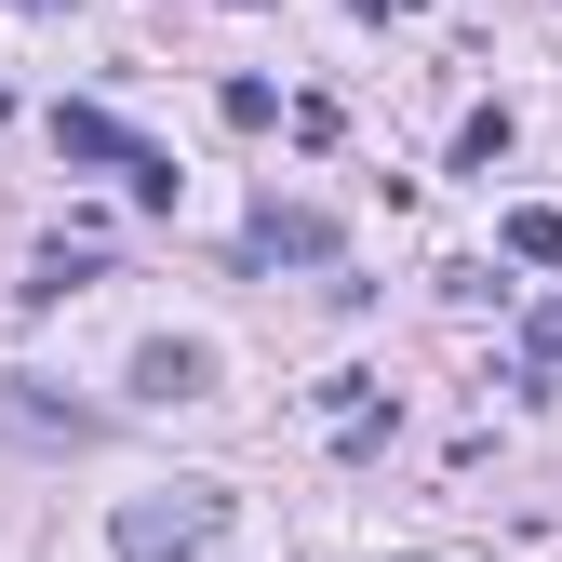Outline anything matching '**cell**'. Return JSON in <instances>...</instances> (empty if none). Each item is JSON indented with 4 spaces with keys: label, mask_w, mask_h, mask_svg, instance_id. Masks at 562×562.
<instances>
[{
    "label": "cell",
    "mask_w": 562,
    "mask_h": 562,
    "mask_svg": "<svg viewBox=\"0 0 562 562\" xmlns=\"http://www.w3.org/2000/svg\"><path fill=\"white\" fill-rule=\"evenodd\" d=\"M0 121H14V81H0Z\"/></svg>",
    "instance_id": "obj_9"
},
{
    "label": "cell",
    "mask_w": 562,
    "mask_h": 562,
    "mask_svg": "<svg viewBox=\"0 0 562 562\" xmlns=\"http://www.w3.org/2000/svg\"><path fill=\"white\" fill-rule=\"evenodd\" d=\"M522 268H562V215H549V201H509V228H496Z\"/></svg>",
    "instance_id": "obj_6"
},
{
    "label": "cell",
    "mask_w": 562,
    "mask_h": 562,
    "mask_svg": "<svg viewBox=\"0 0 562 562\" xmlns=\"http://www.w3.org/2000/svg\"><path fill=\"white\" fill-rule=\"evenodd\" d=\"M14 14H67V0H14Z\"/></svg>",
    "instance_id": "obj_8"
},
{
    "label": "cell",
    "mask_w": 562,
    "mask_h": 562,
    "mask_svg": "<svg viewBox=\"0 0 562 562\" xmlns=\"http://www.w3.org/2000/svg\"><path fill=\"white\" fill-rule=\"evenodd\" d=\"M108 549H121V562H215V549H228V496H215V482L134 496V509L108 522Z\"/></svg>",
    "instance_id": "obj_1"
},
{
    "label": "cell",
    "mask_w": 562,
    "mask_h": 562,
    "mask_svg": "<svg viewBox=\"0 0 562 562\" xmlns=\"http://www.w3.org/2000/svg\"><path fill=\"white\" fill-rule=\"evenodd\" d=\"M241 255L255 268H335V215H322V201H255V215H241Z\"/></svg>",
    "instance_id": "obj_2"
},
{
    "label": "cell",
    "mask_w": 562,
    "mask_h": 562,
    "mask_svg": "<svg viewBox=\"0 0 562 562\" xmlns=\"http://www.w3.org/2000/svg\"><path fill=\"white\" fill-rule=\"evenodd\" d=\"M134 389H148V402H201V389H215V348H188V335L134 348Z\"/></svg>",
    "instance_id": "obj_5"
},
{
    "label": "cell",
    "mask_w": 562,
    "mask_h": 562,
    "mask_svg": "<svg viewBox=\"0 0 562 562\" xmlns=\"http://www.w3.org/2000/svg\"><path fill=\"white\" fill-rule=\"evenodd\" d=\"M456 161L496 175V161H509V108H469V121H456Z\"/></svg>",
    "instance_id": "obj_7"
},
{
    "label": "cell",
    "mask_w": 562,
    "mask_h": 562,
    "mask_svg": "<svg viewBox=\"0 0 562 562\" xmlns=\"http://www.w3.org/2000/svg\"><path fill=\"white\" fill-rule=\"evenodd\" d=\"M0 442H27V456H81V442H94V415H81V402H54L41 375H0Z\"/></svg>",
    "instance_id": "obj_3"
},
{
    "label": "cell",
    "mask_w": 562,
    "mask_h": 562,
    "mask_svg": "<svg viewBox=\"0 0 562 562\" xmlns=\"http://www.w3.org/2000/svg\"><path fill=\"white\" fill-rule=\"evenodd\" d=\"M54 148H67V161H94V175H121V188H134V175H148V161H161V148H148V134H121L108 108H54Z\"/></svg>",
    "instance_id": "obj_4"
}]
</instances>
